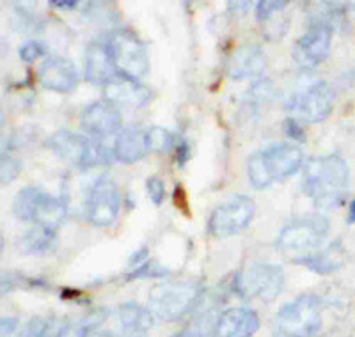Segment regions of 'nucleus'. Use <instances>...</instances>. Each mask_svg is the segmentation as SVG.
Masks as SVG:
<instances>
[{
	"mask_svg": "<svg viewBox=\"0 0 355 337\" xmlns=\"http://www.w3.org/2000/svg\"><path fill=\"white\" fill-rule=\"evenodd\" d=\"M350 187V168L339 155H323L306 162L302 190L318 209L338 208Z\"/></svg>",
	"mask_w": 355,
	"mask_h": 337,
	"instance_id": "1",
	"label": "nucleus"
},
{
	"mask_svg": "<svg viewBox=\"0 0 355 337\" xmlns=\"http://www.w3.org/2000/svg\"><path fill=\"white\" fill-rule=\"evenodd\" d=\"M304 155L297 146L281 142L252 153L247 162V176L252 189L261 190L291 176L300 168Z\"/></svg>",
	"mask_w": 355,
	"mask_h": 337,
	"instance_id": "2",
	"label": "nucleus"
},
{
	"mask_svg": "<svg viewBox=\"0 0 355 337\" xmlns=\"http://www.w3.org/2000/svg\"><path fill=\"white\" fill-rule=\"evenodd\" d=\"M202 298L201 284L194 281H164L148 295V309L164 321H178L194 311Z\"/></svg>",
	"mask_w": 355,
	"mask_h": 337,
	"instance_id": "3",
	"label": "nucleus"
},
{
	"mask_svg": "<svg viewBox=\"0 0 355 337\" xmlns=\"http://www.w3.org/2000/svg\"><path fill=\"white\" fill-rule=\"evenodd\" d=\"M46 148L52 149L57 157L78 168H94L100 165H110L114 162V151L105 148L94 139H87L69 130H59L49 137Z\"/></svg>",
	"mask_w": 355,
	"mask_h": 337,
	"instance_id": "4",
	"label": "nucleus"
},
{
	"mask_svg": "<svg viewBox=\"0 0 355 337\" xmlns=\"http://www.w3.org/2000/svg\"><path fill=\"white\" fill-rule=\"evenodd\" d=\"M322 327V300L300 295L284 304L274 318V330L281 337H313Z\"/></svg>",
	"mask_w": 355,
	"mask_h": 337,
	"instance_id": "5",
	"label": "nucleus"
},
{
	"mask_svg": "<svg viewBox=\"0 0 355 337\" xmlns=\"http://www.w3.org/2000/svg\"><path fill=\"white\" fill-rule=\"evenodd\" d=\"M105 46L117 75L141 80L150 69V59L142 41L128 28H112L105 36Z\"/></svg>",
	"mask_w": 355,
	"mask_h": 337,
	"instance_id": "6",
	"label": "nucleus"
},
{
	"mask_svg": "<svg viewBox=\"0 0 355 337\" xmlns=\"http://www.w3.org/2000/svg\"><path fill=\"white\" fill-rule=\"evenodd\" d=\"M329 221L318 213L295 217L277 234L275 247L283 254H311L318 249L329 234Z\"/></svg>",
	"mask_w": 355,
	"mask_h": 337,
	"instance_id": "7",
	"label": "nucleus"
},
{
	"mask_svg": "<svg viewBox=\"0 0 355 337\" xmlns=\"http://www.w3.org/2000/svg\"><path fill=\"white\" fill-rule=\"evenodd\" d=\"M284 288L283 266L274 263H258L242 273H236L233 281L234 293L242 298H258L272 302L281 295Z\"/></svg>",
	"mask_w": 355,
	"mask_h": 337,
	"instance_id": "8",
	"label": "nucleus"
},
{
	"mask_svg": "<svg viewBox=\"0 0 355 337\" xmlns=\"http://www.w3.org/2000/svg\"><path fill=\"white\" fill-rule=\"evenodd\" d=\"M334 107V91L327 82L318 80L291 94L284 110L299 123H320Z\"/></svg>",
	"mask_w": 355,
	"mask_h": 337,
	"instance_id": "9",
	"label": "nucleus"
},
{
	"mask_svg": "<svg viewBox=\"0 0 355 337\" xmlns=\"http://www.w3.org/2000/svg\"><path fill=\"white\" fill-rule=\"evenodd\" d=\"M254 215V201L242 193H234L211 211L208 218V233L214 238H227L236 234L252 222Z\"/></svg>",
	"mask_w": 355,
	"mask_h": 337,
	"instance_id": "10",
	"label": "nucleus"
},
{
	"mask_svg": "<svg viewBox=\"0 0 355 337\" xmlns=\"http://www.w3.org/2000/svg\"><path fill=\"white\" fill-rule=\"evenodd\" d=\"M119 206H121V196L107 174H101L91 181L84 199L85 217L91 224L98 227L110 225L119 213Z\"/></svg>",
	"mask_w": 355,
	"mask_h": 337,
	"instance_id": "11",
	"label": "nucleus"
},
{
	"mask_svg": "<svg viewBox=\"0 0 355 337\" xmlns=\"http://www.w3.org/2000/svg\"><path fill=\"white\" fill-rule=\"evenodd\" d=\"M334 28L322 21H309L306 33L297 40L293 49L295 62L302 68H315L329 57Z\"/></svg>",
	"mask_w": 355,
	"mask_h": 337,
	"instance_id": "12",
	"label": "nucleus"
},
{
	"mask_svg": "<svg viewBox=\"0 0 355 337\" xmlns=\"http://www.w3.org/2000/svg\"><path fill=\"white\" fill-rule=\"evenodd\" d=\"M37 80L49 91L68 94L78 85L77 66L68 57L50 55L40 64Z\"/></svg>",
	"mask_w": 355,
	"mask_h": 337,
	"instance_id": "13",
	"label": "nucleus"
},
{
	"mask_svg": "<svg viewBox=\"0 0 355 337\" xmlns=\"http://www.w3.org/2000/svg\"><path fill=\"white\" fill-rule=\"evenodd\" d=\"M112 330L117 337H148L155 323L153 313L135 302H126L112 313Z\"/></svg>",
	"mask_w": 355,
	"mask_h": 337,
	"instance_id": "14",
	"label": "nucleus"
},
{
	"mask_svg": "<svg viewBox=\"0 0 355 337\" xmlns=\"http://www.w3.org/2000/svg\"><path fill=\"white\" fill-rule=\"evenodd\" d=\"M82 128L93 137H109L121 132L123 117L117 107L109 101H94L87 105L80 116Z\"/></svg>",
	"mask_w": 355,
	"mask_h": 337,
	"instance_id": "15",
	"label": "nucleus"
},
{
	"mask_svg": "<svg viewBox=\"0 0 355 337\" xmlns=\"http://www.w3.org/2000/svg\"><path fill=\"white\" fill-rule=\"evenodd\" d=\"M105 101L112 103L114 107H130L139 109L151 100V91L137 80H130L126 76L116 75L109 84L103 87Z\"/></svg>",
	"mask_w": 355,
	"mask_h": 337,
	"instance_id": "16",
	"label": "nucleus"
},
{
	"mask_svg": "<svg viewBox=\"0 0 355 337\" xmlns=\"http://www.w3.org/2000/svg\"><path fill=\"white\" fill-rule=\"evenodd\" d=\"M259 329V318L252 309L233 307L217 318L214 337H252Z\"/></svg>",
	"mask_w": 355,
	"mask_h": 337,
	"instance_id": "17",
	"label": "nucleus"
},
{
	"mask_svg": "<svg viewBox=\"0 0 355 337\" xmlns=\"http://www.w3.org/2000/svg\"><path fill=\"white\" fill-rule=\"evenodd\" d=\"M266 68V57L258 44H242L231 53L227 60V75L233 80L254 78Z\"/></svg>",
	"mask_w": 355,
	"mask_h": 337,
	"instance_id": "18",
	"label": "nucleus"
},
{
	"mask_svg": "<svg viewBox=\"0 0 355 337\" xmlns=\"http://www.w3.org/2000/svg\"><path fill=\"white\" fill-rule=\"evenodd\" d=\"M117 75L116 68L112 64L109 52H107L105 41L96 40L89 43L84 57V76L91 84L103 85L105 87L114 76Z\"/></svg>",
	"mask_w": 355,
	"mask_h": 337,
	"instance_id": "19",
	"label": "nucleus"
},
{
	"mask_svg": "<svg viewBox=\"0 0 355 337\" xmlns=\"http://www.w3.org/2000/svg\"><path fill=\"white\" fill-rule=\"evenodd\" d=\"M66 213H68V206H66L64 199L50 196V193L40 190V193L36 197V202H34L33 221L31 222H34L36 225H41V227L55 231L66 218Z\"/></svg>",
	"mask_w": 355,
	"mask_h": 337,
	"instance_id": "20",
	"label": "nucleus"
},
{
	"mask_svg": "<svg viewBox=\"0 0 355 337\" xmlns=\"http://www.w3.org/2000/svg\"><path fill=\"white\" fill-rule=\"evenodd\" d=\"M114 157L121 164H135L142 160L148 153L146 148V133L137 126H126L117 133L114 142Z\"/></svg>",
	"mask_w": 355,
	"mask_h": 337,
	"instance_id": "21",
	"label": "nucleus"
},
{
	"mask_svg": "<svg viewBox=\"0 0 355 337\" xmlns=\"http://www.w3.org/2000/svg\"><path fill=\"white\" fill-rule=\"evenodd\" d=\"M295 263L307 266V268L320 273V275H329V273L336 272V270L345 265V249L339 241H334V243L327 245L325 249L297 257Z\"/></svg>",
	"mask_w": 355,
	"mask_h": 337,
	"instance_id": "22",
	"label": "nucleus"
},
{
	"mask_svg": "<svg viewBox=\"0 0 355 337\" xmlns=\"http://www.w3.org/2000/svg\"><path fill=\"white\" fill-rule=\"evenodd\" d=\"M107 316H109V313H105L103 309H94L80 318L62 321L59 325L57 337H89L93 332H96V329L103 323Z\"/></svg>",
	"mask_w": 355,
	"mask_h": 337,
	"instance_id": "23",
	"label": "nucleus"
},
{
	"mask_svg": "<svg viewBox=\"0 0 355 337\" xmlns=\"http://www.w3.org/2000/svg\"><path fill=\"white\" fill-rule=\"evenodd\" d=\"M17 247L21 254H44L55 247V231L46 227L28 229L17 241Z\"/></svg>",
	"mask_w": 355,
	"mask_h": 337,
	"instance_id": "24",
	"label": "nucleus"
},
{
	"mask_svg": "<svg viewBox=\"0 0 355 337\" xmlns=\"http://www.w3.org/2000/svg\"><path fill=\"white\" fill-rule=\"evenodd\" d=\"M41 189L37 187H27V189H21L20 192L15 196L12 199V215L21 222H31L33 221V209L34 202H36V197L40 193Z\"/></svg>",
	"mask_w": 355,
	"mask_h": 337,
	"instance_id": "25",
	"label": "nucleus"
},
{
	"mask_svg": "<svg viewBox=\"0 0 355 337\" xmlns=\"http://www.w3.org/2000/svg\"><path fill=\"white\" fill-rule=\"evenodd\" d=\"M174 144V137L169 130L162 128V126H151L148 132H146V148L148 151L157 153H167Z\"/></svg>",
	"mask_w": 355,
	"mask_h": 337,
	"instance_id": "26",
	"label": "nucleus"
},
{
	"mask_svg": "<svg viewBox=\"0 0 355 337\" xmlns=\"http://www.w3.org/2000/svg\"><path fill=\"white\" fill-rule=\"evenodd\" d=\"M41 21L33 9H27L25 4H12V27L20 33H36Z\"/></svg>",
	"mask_w": 355,
	"mask_h": 337,
	"instance_id": "27",
	"label": "nucleus"
},
{
	"mask_svg": "<svg viewBox=\"0 0 355 337\" xmlns=\"http://www.w3.org/2000/svg\"><path fill=\"white\" fill-rule=\"evenodd\" d=\"M59 323L53 318H33L27 325L21 329L18 337H46L52 330H55Z\"/></svg>",
	"mask_w": 355,
	"mask_h": 337,
	"instance_id": "28",
	"label": "nucleus"
},
{
	"mask_svg": "<svg viewBox=\"0 0 355 337\" xmlns=\"http://www.w3.org/2000/svg\"><path fill=\"white\" fill-rule=\"evenodd\" d=\"M288 6L286 0H261L256 4V18L259 24H266L274 17L284 12V8Z\"/></svg>",
	"mask_w": 355,
	"mask_h": 337,
	"instance_id": "29",
	"label": "nucleus"
},
{
	"mask_svg": "<svg viewBox=\"0 0 355 337\" xmlns=\"http://www.w3.org/2000/svg\"><path fill=\"white\" fill-rule=\"evenodd\" d=\"M274 84H272V80H268V78H263V80H258L254 82V84L250 85L249 89V100L252 101H258V103H265V101H270L272 98H274Z\"/></svg>",
	"mask_w": 355,
	"mask_h": 337,
	"instance_id": "30",
	"label": "nucleus"
},
{
	"mask_svg": "<svg viewBox=\"0 0 355 337\" xmlns=\"http://www.w3.org/2000/svg\"><path fill=\"white\" fill-rule=\"evenodd\" d=\"M21 162L18 158L11 157L8 153H2V164H0V180L4 185L11 183L15 178L20 174Z\"/></svg>",
	"mask_w": 355,
	"mask_h": 337,
	"instance_id": "31",
	"label": "nucleus"
},
{
	"mask_svg": "<svg viewBox=\"0 0 355 337\" xmlns=\"http://www.w3.org/2000/svg\"><path fill=\"white\" fill-rule=\"evenodd\" d=\"M164 275H167V270L164 268V266L157 265L155 261H146L144 265L133 268L132 272L126 275V279H141V277L157 279V277H164Z\"/></svg>",
	"mask_w": 355,
	"mask_h": 337,
	"instance_id": "32",
	"label": "nucleus"
},
{
	"mask_svg": "<svg viewBox=\"0 0 355 337\" xmlns=\"http://www.w3.org/2000/svg\"><path fill=\"white\" fill-rule=\"evenodd\" d=\"M146 190H148V196L153 201V205H162L164 199H166V185H164V181L158 176L148 178V181H146Z\"/></svg>",
	"mask_w": 355,
	"mask_h": 337,
	"instance_id": "33",
	"label": "nucleus"
},
{
	"mask_svg": "<svg viewBox=\"0 0 355 337\" xmlns=\"http://www.w3.org/2000/svg\"><path fill=\"white\" fill-rule=\"evenodd\" d=\"M18 53H20L21 60H25V62H33V60H36V57H40L41 53H43V46H41L40 41L28 40L21 44Z\"/></svg>",
	"mask_w": 355,
	"mask_h": 337,
	"instance_id": "34",
	"label": "nucleus"
},
{
	"mask_svg": "<svg viewBox=\"0 0 355 337\" xmlns=\"http://www.w3.org/2000/svg\"><path fill=\"white\" fill-rule=\"evenodd\" d=\"M284 133H286V137L288 139H291V141H297V142L307 141L306 132H304L302 125H300L299 121L291 119V117H288V119L284 121Z\"/></svg>",
	"mask_w": 355,
	"mask_h": 337,
	"instance_id": "35",
	"label": "nucleus"
},
{
	"mask_svg": "<svg viewBox=\"0 0 355 337\" xmlns=\"http://www.w3.org/2000/svg\"><path fill=\"white\" fill-rule=\"evenodd\" d=\"M189 160H190V144L187 139H183L182 137L176 144V164L180 165V167H183Z\"/></svg>",
	"mask_w": 355,
	"mask_h": 337,
	"instance_id": "36",
	"label": "nucleus"
},
{
	"mask_svg": "<svg viewBox=\"0 0 355 337\" xmlns=\"http://www.w3.org/2000/svg\"><path fill=\"white\" fill-rule=\"evenodd\" d=\"M17 327H18L17 318H2V323H0V332H2V337L11 336Z\"/></svg>",
	"mask_w": 355,
	"mask_h": 337,
	"instance_id": "37",
	"label": "nucleus"
},
{
	"mask_svg": "<svg viewBox=\"0 0 355 337\" xmlns=\"http://www.w3.org/2000/svg\"><path fill=\"white\" fill-rule=\"evenodd\" d=\"M50 6H53V8L69 9V11H73V9H77L78 6H82V4H80V2H77V0H52V2H50Z\"/></svg>",
	"mask_w": 355,
	"mask_h": 337,
	"instance_id": "38",
	"label": "nucleus"
},
{
	"mask_svg": "<svg viewBox=\"0 0 355 337\" xmlns=\"http://www.w3.org/2000/svg\"><path fill=\"white\" fill-rule=\"evenodd\" d=\"M171 337H205V336L196 329H185V330H180V332H176Z\"/></svg>",
	"mask_w": 355,
	"mask_h": 337,
	"instance_id": "39",
	"label": "nucleus"
},
{
	"mask_svg": "<svg viewBox=\"0 0 355 337\" xmlns=\"http://www.w3.org/2000/svg\"><path fill=\"white\" fill-rule=\"evenodd\" d=\"M350 224H355V199L350 202V208H348V218H347Z\"/></svg>",
	"mask_w": 355,
	"mask_h": 337,
	"instance_id": "40",
	"label": "nucleus"
},
{
	"mask_svg": "<svg viewBox=\"0 0 355 337\" xmlns=\"http://www.w3.org/2000/svg\"><path fill=\"white\" fill-rule=\"evenodd\" d=\"M89 337H117V336L112 332H93Z\"/></svg>",
	"mask_w": 355,
	"mask_h": 337,
	"instance_id": "41",
	"label": "nucleus"
},
{
	"mask_svg": "<svg viewBox=\"0 0 355 337\" xmlns=\"http://www.w3.org/2000/svg\"><path fill=\"white\" fill-rule=\"evenodd\" d=\"M59 325H61V323H59ZM57 332H59V327H57V329L53 330V332H50L46 337H57Z\"/></svg>",
	"mask_w": 355,
	"mask_h": 337,
	"instance_id": "42",
	"label": "nucleus"
}]
</instances>
